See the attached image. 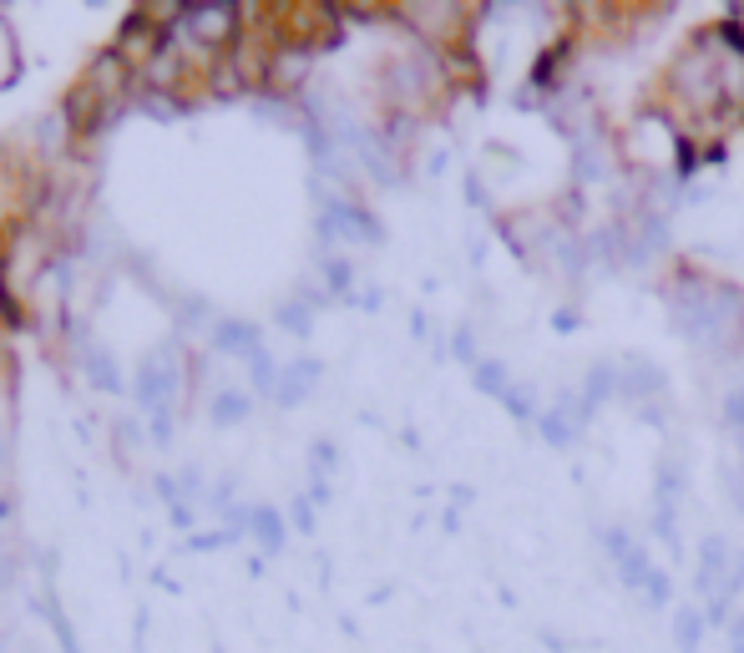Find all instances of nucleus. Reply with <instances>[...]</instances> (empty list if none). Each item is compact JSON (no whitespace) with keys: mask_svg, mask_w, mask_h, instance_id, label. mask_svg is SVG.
<instances>
[{"mask_svg":"<svg viewBox=\"0 0 744 653\" xmlns=\"http://www.w3.org/2000/svg\"><path fill=\"white\" fill-rule=\"evenodd\" d=\"M193 46L203 51H223L233 46V31H238V6H183V21H178Z\"/></svg>","mask_w":744,"mask_h":653,"instance_id":"obj_1","label":"nucleus"},{"mask_svg":"<svg viewBox=\"0 0 744 653\" xmlns=\"http://www.w3.org/2000/svg\"><path fill=\"white\" fill-rule=\"evenodd\" d=\"M137 390H142V405H147L152 416L168 411V400H173V390H178V375H173V355H168V350L142 365V385H137Z\"/></svg>","mask_w":744,"mask_h":653,"instance_id":"obj_2","label":"nucleus"},{"mask_svg":"<svg viewBox=\"0 0 744 653\" xmlns=\"http://www.w3.org/2000/svg\"><path fill=\"white\" fill-rule=\"evenodd\" d=\"M218 345L233 350V355H259V340H254V330H248V324H223V330H218Z\"/></svg>","mask_w":744,"mask_h":653,"instance_id":"obj_3","label":"nucleus"},{"mask_svg":"<svg viewBox=\"0 0 744 653\" xmlns=\"http://www.w3.org/2000/svg\"><path fill=\"white\" fill-rule=\"evenodd\" d=\"M81 360H87V370H92V380L97 385H112L117 390V360H107L97 345H87V340H81Z\"/></svg>","mask_w":744,"mask_h":653,"instance_id":"obj_4","label":"nucleus"},{"mask_svg":"<svg viewBox=\"0 0 744 653\" xmlns=\"http://www.w3.org/2000/svg\"><path fill=\"white\" fill-rule=\"evenodd\" d=\"M243 411H248L243 395H218V400H213V416H218L223 426H228V421H243Z\"/></svg>","mask_w":744,"mask_h":653,"instance_id":"obj_5","label":"nucleus"},{"mask_svg":"<svg viewBox=\"0 0 744 653\" xmlns=\"http://www.w3.org/2000/svg\"><path fill=\"white\" fill-rule=\"evenodd\" d=\"M259 532H264V542H269V547H279V522H274L269 512H259Z\"/></svg>","mask_w":744,"mask_h":653,"instance_id":"obj_6","label":"nucleus"}]
</instances>
